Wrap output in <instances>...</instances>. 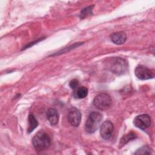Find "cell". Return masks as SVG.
Listing matches in <instances>:
<instances>
[{"label":"cell","instance_id":"8fae6325","mask_svg":"<svg viewBox=\"0 0 155 155\" xmlns=\"http://www.w3.org/2000/svg\"><path fill=\"white\" fill-rule=\"evenodd\" d=\"M74 90L73 96L76 99H83L88 94V89L84 86L78 87Z\"/></svg>","mask_w":155,"mask_h":155},{"label":"cell","instance_id":"5b68a950","mask_svg":"<svg viewBox=\"0 0 155 155\" xmlns=\"http://www.w3.org/2000/svg\"><path fill=\"white\" fill-rule=\"evenodd\" d=\"M135 74L136 76L141 80H147L152 79L154 78V73L142 65H139L135 68Z\"/></svg>","mask_w":155,"mask_h":155},{"label":"cell","instance_id":"277c9868","mask_svg":"<svg viewBox=\"0 0 155 155\" xmlns=\"http://www.w3.org/2000/svg\"><path fill=\"white\" fill-rule=\"evenodd\" d=\"M94 107L101 110L108 109L112 104L111 97L107 93H102L97 95L93 100Z\"/></svg>","mask_w":155,"mask_h":155},{"label":"cell","instance_id":"9a60e30c","mask_svg":"<svg viewBox=\"0 0 155 155\" xmlns=\"http://www.w3.org/2000/svg\"><path fill=\"white\" fill-rule=\"evenodd\" d=\"M150 148L148 145H144L140 148H139L136 152V154H150Z\"/></svg>","mask_w":155,"mask_h":155},{"label":"cell","instance_id":"7c38bea8","mask_svg":"<svg viewBox=\"0 0 155 155\" xmlns=\"http://www.w3.org/2000/svg\"><path fill=\"white\" fill-rule=\"evenodd\" d=\"M28 127L27 129V131L28 133H31L38 126V122L35 116L32 114H30L28 115Z\"/></svg>","mask_w":155,"mask_h":155},{"label":"cell","instance_id":"30bf717a","mask_svg":"<svg viewBox=\"0 0 155 155\" xmlns=\"http://www.w3.org/2000/svg\"><path fill=\"white\" fill-rule=\"evenodd\" d=\"M47 117L51 125H55L59 120V114L54 108H49L47 111Z\"/></svg>","mask_w":155,"mask_h":155},{"label":"cell","instance_id":"4fadbf2b","mask_svg":"<svg viewBox=\"0 0 155 155\" xmlns=\"http://www.w3.org/2000/svg\"><path fill=\"white\" fill-rule=\"evenodd\" d=\"M136 137V135L133 132H130L124 136L122 137V138L120 139V143H119L120 147H123L126 143H127L128 142H130L131 140L134 139Z\"/></svg>","mask_w":155,"mask_h":155},{"label":"cell","instance_id":"5bb4252c","mask_svg":"<svg viewBox=\"0 0 155 155\" xmlns=\"http://www.w3.org/2000/svg\"><path fill=\"white\" fill-rule=\"evenodd\" d=\"M93 6H89L81 10L80 17L81 19H83L85 17H87L88 15H92V8Z\"/></svg>","mask_w":155,"mask_h":155},{"label":"cell","instance_id":"9c48e42d","mask_svg":"<svg viewBox=\"0 0 155 155\" xmlns=\"http://www.w3.org/2000/svg\"><path fill=\"white\" fill-rule=\"evenodd\" d=\"M111 41L117 45L123 44L127 39L126 34L124 31H117L113 33L110 36Z\"/></svg>","mask_w":155,"mask_h":155},{"label":"cell","instance_id":"6da1fadb","mask_svg":"<svg viewBox=\"0 0 155 155\" xmlns=\"http://www.w3.org/2000/svg\"><path fill=\"white\" fill-rule=\"evenodd\" d=\"M105 64L107 69L116 75L124 74L128 70V64L123 58H110L106 60Z\"/></svg>","mask_w":155,"mask_h":155},{"label":"cell","instance_id":"8992f818","mask_svg":"<svg viewBox=\"0 0 155 155\" xmlns=\"http://www.w3.org/2000/svg\"><path fill=\"white\" fill-rule=\"evenodd\" d=\"M68 120L71 125L73 127H78L81 120V114L80 111L75 107L70 109L68 113Z\"/></svg>","mask_w":155,"mask_h":155},{"label":"cell","instance_id":"7a4b0ae2","mask_svg":"<svg viewBox=\"0 0 155 155\" xmlns=\"http://www.w3.org/2000/svg\"><path fill=\"white\" fill-rule=\"evenodd\" d=\"M32 143L37 151H42L50 145V138L47 133L42 131L38 132L32 139Z\"/></svg>","mask_w":155,"mask_h":155},{"label":"cell","instance_id":"3957f363","mask_svg":"<svg viewBox=\"0 0 155 155\" xmlns=\"http://www.w3.org/2000/svg\"><path fill=\"white\" fill-rule=\"evenodd\" d=\"M102 119V114L99 112L91 113L85 124V131L90 134L94 133L99 127Z\"/></svg>","mask_w":155,"mask_h":155},{"label":"cell","instance_id":"52a82bcc","mask_svg":"<svg viewBox=\"0 0 155 155\" xmlns=\"http://www.w3.org/2000/svg\"><path fill=\"white\" fill-rule=\"evenodd\" d=\"M134 124L136 127L141 130H145L150 126V117L146 114L139 115L134 119Z\"/></svg>","mask_w":155,"mask_h":155},{"label":"cell","instance_id":"2e32d148","mask_svg":"<svg viewBox=\"0 0 155 155\" xmlns=\"http://www.w3.org/2000/svg\"><path fill=\"white\" fill-rule=\"evenodd\" d=\"M78 85H79V81H78V80H77L76 79L71 80L69 84V85L71 87V88L74 89V90L76 89L78 87Z\"/></svg>","mask_w":155,"mask_h":155},{"label":"cell","instance_id":"ba28073f","mask_svg":"<svg viewBox=\"0 0 155 155\" xmlns=\"http://www.w3.org/2000/svg\"><path fill=\"white\" fill-rule=\"evenodd\" d=\"M114 129L113 124L110 120H106L102 123L100 128V134L101 137L105 139H109L112 135Z\"/></svg>","mask_w":155,"mask_h":155}]
</instances>
